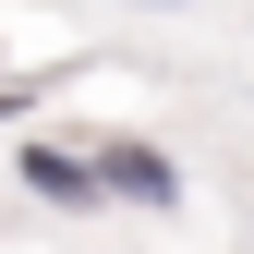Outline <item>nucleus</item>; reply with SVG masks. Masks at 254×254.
Masks as SVG:
<instances>
[{"mask_svg":"<svg viewBox=\"0 0 254 254\" xmlns=\"http://www.w3.org/2000/svg\"><path fill=\"white\" fill-rule=\"evenodd\" d=\"M97 182L133 194V206H170V194H182V170H170L157 145H97Z\"/></svg>","mask_w":254,"mask_h":254,"instance_id":"2","label":"nucleus"},{"mask_svg":"<svg viewBox=\"0 0 254 254\" xmlns=\"http://www.w3.org/2000/svg\"><path fill=\"white\" fill-rule=\"evenodd\" d=\"M24 182H37L49 206H97V194H109V182H97V157H73V145H49V133L24 145Z\"/></svg>","mask_w":254,"mask_h":254,"instance_id":"1","label":"nucleus"}]
</instances>
